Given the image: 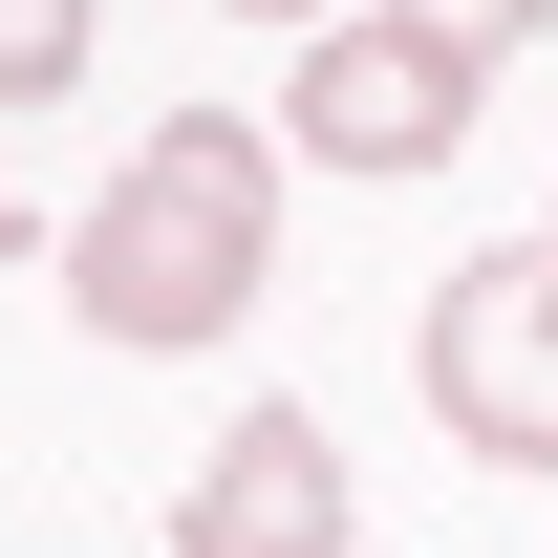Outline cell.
<instances>
[{"instance_id":"obj_1","label":"cell","mask_w":558,"mask_h":558,"mask_svg":"<svg viewBox=\"0 0 558 558\" xmlns=\"http://www.w3.org/2000/svg\"><path fill=\"white\" fill-rule=\"evenodd\" d=\"M258 279H279V130L258 108H150L130 172L65 215V301H86V344H130V365L236 344Z\"/></svg>"},{"instance_id":"obj_2","label":"cell","mask_w":558,"mask_h":558,"mask_svg":"<svg viewBox=\"0 0 558 558\" xmlns=\"http://www.w3.org/2000/svg\"><path fill=\"white\" fill-rule=\"evenodd\" d=\"M409 387H429V429H451V451L558 473V236H494V258H451V279H429Z\"/></svg>"},{"instance_id":"obj_3","label":"cell","mask_w":558,"mask_h":558,"mask_svg":"<svg viewBox=\"0 0 558 558\" xmlns=\"http://www.w3.org/2000/svg\"><path fill=\"white\" fill-rule=\"evenodd\" d=\"M279 150H301V172H451V150H473V65L409 44V22H323L301 86H279Z\"/></svg>"},{"instance_id":"obj_4","label":"cell","mask_w":558,"mask_h":558,"mask_svg":"<svg viewBox=\"0 0 558 558\" xmlns=\"http://www.w3.org/2000/svg\"><path fill=\"white\" fill-rule=\"evenodd\" d=\"M172 558H365V494H344V429L323 409H236L172 494Z\"/></svg>"},{"instance_id":"obj_5","label":"cell","mask_w":558,"mask_h":558,"mask_svg":"<svg viewBox=\"0 0 558 558\" xmlns=\"http://www.w3.org/2000/svg\"><path fill=\"white\" fill-rule=\"evenodd\" d=\"M86 44H108L86 0H0V108H65V86H86Z\"/></svg>"},{"instance_id":"obj_6","label":"cell","mask_w":558,"mask_h":558,"mask_svg":"<svg viewBox=\"0 0 558 558\" xmlns=\"http://www.w3.org/2000/svg\"><path fill=\"white\" fill-rule=\"evenodd\" d=\"M387 22H409V44H451V65L494 86V65H515V44H537V22H558V0H387Z\"/></svg>"},{"instance_id":"obj_7","label":"cell","mask_w":558,"mask_h":558,"mask_svg":"<svg viewBox=\"0 0 558 558\" xmlns=\"http://www.w3.org/2000/svg\"><path fill=\"white\" fill-rule=\"evenodd\" d=\"M215 22H301V44H323V22H344V0H215Z\"/></svg>"},{"instance_id":"obj_8","label":"cell","mask_w":558,"mask_h":558,"mask_svg":"<svg viewBox=\"0 0 558 558\" xmlns=\"http://www.w3.org/2000/svg\"><path fill=\"white\" fill-rule=\"evenodd\" d=\"M0 258H22V172H0Z\"/></svg>"}]
</instances>
